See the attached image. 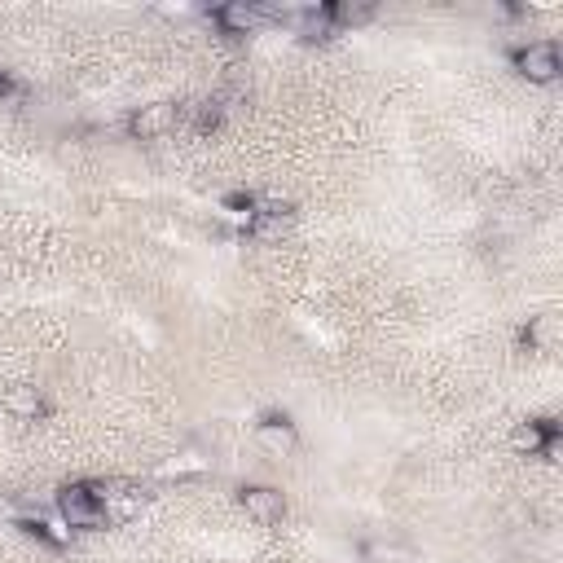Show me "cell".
Wrapping results in <instances>:
<instances>
[{
  "label": "cell",
  "mask_w": 563,
  "mask_h": 563,
  "mask_svg": "<svg viewBox=\"0 0 563 563\" xmlns=\"http://www.w3.org/2000/svg\"><path fill=\"white\" fill-rule=\"evenodd\" d=\"M58 515L66 520V528H102L106 524L102 498H97L93 484H66L58 493Z\"/></svg>",
  "instance_id": "obj_1"
},
{
  "label": "cell",
  "mask_w": 563,
  "mask_h": 563,
  "mask_svg": "<svg viewBox=\"0 0 563 563\" xmlns=\"http://www.w3.org/2000/svg\"><path fill=\"white\" fill-rule=\"evenodd\" d=\"M176 124H181V106L176 102H150L128 119V132L141 141H154V137H163V132H172Z\"/></svg>",
  "instance_id": "obj_2"
},
{
  "label": "cell",
  "mask_w": 563,
  "mask_h": 563,
  "mask_svg": "<svg viewBox=\"0 0 563 563\" xmlns=\"http://www.w3.org/2000/svg\"><path fill=\"white\" fill-rule=\"evenodd\" d=\"M515 66H520V75H528L533 84H555L559 80V49L550 40H537V44L515 53Z\"/></svg>",
  "instance_id": "obj_3"
},
{
  "label": "cell",
  "mask_w": 563,
  "mask_h": 563,
  "mask_svg": "<svg viewBox=\"0 0 563 563\" xmlns=\"http://www.w3.org/2000/svg\"><path fill=\"white\" fill-rule=\"evenodd\" d=\"M242 511L256 524H278L286 515V498L269 484H256V489H242Z\"/></svg>",
  "instance_id": "obj_4"
},
{
  "label": "cell",
  "mask_w": 563,
  "mask_h": 563,
  "mask_svg": "<svg viewBox=\"0 0 563 563\" xmlns=\"http://www.w3.org/2000/svg\"><path fill=\"white\" fill-rule=\"evenodd\" d=\"M220 27L234 31V36H251L256 27H264V9L260 5H247V0H234V5L220 9Z\"/></svg>",
  "instance_id": "obj_5"
},
{
  "label": "cell",
  "mask_w": 563,
  "mask_h": 563,
  "mask_svg": "<svg viewBox=\"0 0 563 563\" xmlns=\"http://www.w3.org/2000/svg\"><path fill=\"white\" fill-rule=\"evenodd\" d=\"M97 498H102L106 520H115V524H128L141 511V502H146L137 489H97Z\"/></svg>",
  "instance_id": "obj_6"
},
{
  "label": "cell",
  "mask_w": 563,
  "mask_h": 563,
  "mask_svg": "<svg viewBox=\"0 0 563 563\" xmlns=\"http://www.w3.org/2000/svg\"><path fill=\"white\" fill-rule=\"evenodd\" d=\"M511 445L520 449V454H555V432L550 427H542V423H520L515 427V436H511Z\"/></svg>",
  "instance_id": "obj_7"
},
{
  "label": "cell",
  "mask_w": 563,
  "mask_h": 563,
  "mask_svg": "<svg viewBox=\"0 0 563 563\" xmlns=\"http://www.w3.org/2000/svg\"><path fill=\"white\" fill-rule=\"evenodd\" d=\"M256 440L264 449H269V454H291L295 449V432H291V423H260L256 427Z\"/></svg>",
  "instance_id": "obj_8"
},
{
  "label": "cell",
  "mask_w": 563,
  "mask_h": 563,
  "mask_svg": "<svg viewBox=\"0 0 563 563\" xmlns=\"http://www.w3.org/2000/svg\"><path fill=\"white\" fill-rule=\"evenodd\" d=\"M286 229H291V216L286 212H256L251 216V234L264 238V242H282Z\"/></svg>",
  "instance_id": "obj_9"
},
{
  "label": "cell",
  "mask_w": 563,
  "mask_h": 563,
  "mask_svg": "<svg viewBox=\"0 0 563 563\" xmlns=\"http://www.w3.org/2000/svg\"><path fill=\"white\" fill-rule=\"evenodd\" d=\"M374 14L370 5H339V9H330V18L335 22H366Z\"/></svg>",
  "instance_id": "obj_10"
},
{
  "label": "cell",
  "mask_w": 563,
  "mask_h": 563,
  "mask_svg": "<svg viewBox=\"0 0 563 563\" xmlns=\"http://www.w3.org/2000/svg\"><path fill=\"white\" fill-rule=\"evenodd\" d=\"M14 410L18 414H40V396L36 392H18L14 396Z\"/></svg>",
  "instance_id": "obj_11"
},
{
  "label": "cell",
  "mask_w": 563,
  "mask_h": 563,
  "mask_svg": "<svg viewBox=\"0 0 563 563\" xmlns=\"http://www.w3.org/2000/svg\"><path fill=\"white\" fill-rule=\"evenodd\" d=\"M528 339H533V344H550V317H542V322L528 330Z\"/></svg>",
  "instance_id": "obj_12"
},
{
  "label": "cell",
  "mask_w": 563,
  "mask_h": 563,
  "mask_svg": "<svg viewBox=\"0 0 563 563\" xmlns=\"http://www.w3.org/2000/svg\"><path fill=\"white\" fill-rule=\"evenodd\" d=\"M0 97H5V80H0Z\"/></svg>",
  "instance_id": "obj_13"
}]
</instances>
